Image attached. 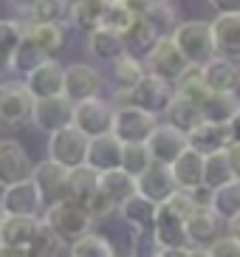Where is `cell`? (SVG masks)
<instances>
[{
	"instance_id": "22",
	"label": "cell",
	"mask_w": 240,
	"mask_h": 257,
	"mask_svg": "<svg viewBox=\"0 0 240 257\" xmlns=\"http://www.w3.org/2000/svg\"><path fill=\"white\" fill-rule=\"evenodd\" d=\"M85 167H90L93 173H110L122 167V142L116 136H96L88 142V156H85Z\"/></svg>"
},
{
	"instance_id": "15",
	"label": "cell",
	"mask_w": 240,
	"mask_h": 257,
	"mask_svg": "<svg viewBox=\"0 0 240 257\" xmlns=\"http://www.w3.org/2000/svg\"><path fill=\"white\" fill-rule=\"evenodd\" d=\"M203 85L212 93H237L240 91V65L229 57H212L206 65H201Z\"/></svg>"
},
{
	"instance_id": "49",
	"label": "cell",
	"mask_w": 240,
	"mask_h": 257,
	"mask_svg": "<svg viewBox=\"0 0 240 257\" xmlns=\"http://www.w3.org/2000/svg\"><path fill=\"white\" fill-rule=\"evenodd\" d=\"M226 133H229V144H240V107L234 110V116L226 121Z\"/></svg>"
},
{
	"instance_id": "50",
	"label": "cell",
	"mask_w": 240,
	"mask_h": 257,
	"mask_svg": "<svg viewBox=\"0 0 240 257\" xmlns=\"http://www.w3.org/2000/svg\"><path fill=\"white\" fill-rule=\"evenodd\" d=\"M226 156H229L232 175H234V178H240V144H229V147H226Z\"/></svg>"
},
{
	"instance_id": "3",
	"label": "cell",
	"mask_w": 240,
	"mask_h": 257,
	"mask_svg": "<svg viewBox=\"0 0 240 257\" xmlns=\"http://www.w3.org/2000/svg\"><path fill=\"white\" fill-rule=\"evenodd\" d=\"M170 40L175 43V48L181 51V57L189 65H206L212 57H218L215 51V40H212V29L206 20H184L175 26V31L170 34Z\"/></svg>"
},
{
	"instance_id": "42",
	"label": "cell",
	"mask_w": 240,
	"mask_h": 257,
	"mask_svg": "<svg viewBox=\"0 0 240 257\" xmlns=\"http://www.w3.org/2000/svg\"><path fill=\"white\" fill-rule=\"evenodd\" d=\"M136 17H139V15H136L133 9H128L122 0H113V3H107V9H105L102 26H105V29H110V31H116V34H125V31L133 26Z\"/></svg>"
},
{
	"instance_id": "52",
	"label": "cell",
	"mask_w": 240,
	"mask_h": 257,
	"mask_svg": "<svg viewBox=\"0 0 240 257\" xmlns=\"http://www.w3.org/2000/svg\"><path fill=\"white\" fill-rule=\"evenodd\" d=\"M0 257H31V251L17 246H0Z\"/></svg>"
},
{
	"instance_id": "6",
	"label": "cell",
	"mask_w": 240,
	"mask_h": 257,
	"mask_svg": "<svg viewBox=\"0 0 240 257\" xmlns=\"http://www.w3.org/2000/svg\"><path fill=\"white\" fill-rule=\"evenodd\" d=\"M43 209H45V201L31 178L0 189V215H9V218H40Z\"/></svg>"
},
{
	"instance_id": "13",
	"label": "cell",
	"mask_w": 240,
	"mask_h": 257,
	"mask_svg": "<svg viewBox=\"0 0 240 257\" xmlns=\"http://www.w3.org/2000/svg\"><path fill=\"white\" fill-rule=\"evenodd\" d=\"M144 147H147V153H150L153 164L170 167L181 156V153L187 150V136H184L181 130H175L173 124L158 121L156 130L150 133V139L144 142Z\"/></svg>"
},
{
	"instance_id": "31",
	"label": "cell",
	"mask_w": 240,
	"mask_h": 257,
	"mask_svg": "<svg viewBox=\"0 0 240 257\" xmlns=\"http://www.w3.org/2000/svg\"><path fill=\"white\" fill-rule=\"evenodd\" d=\"M206 206H209L223 223H229V220L237 218L240 215V178H232L229 184L212 189L209 192V204Z\"/></svg>"
},
{
	"instance_id": "35",
	"label": "cell",
	"mask_w": 240,
	"mask_h": 257,
	"mask_svg": "<svg viewBox=\"0 0 240 257\" xmlns=\"http://www.w3.org/2000/svg\"><path fill=\"white\" fill-rule=\"evenodd\" d=\"M167 124H173L175 130H181L187 136L189 130H195L198 124L203 121V113H201V105L189 102V99H181V96H173L170 107H167Z\"/></svg>"
},
{
	"instance_id": "54",
	"label": "cell",
	"mask_w": 240,
	"mask_h": 257,
	"mask_svg": "<svg viewBox=\"0 0 240 257\" xmlns=\"http://www.w3.org/2000/svg\"><path fill=\"white\" fill-rule=\"evenodd\" d=\"M184 257H209V251L201 249V246H187V249H184Z\"/></svg>"
},
{
	"instance_id": "41",
	"label": "cell",
	"mask_w": 240,
	"mask_h": 257,
	"mask_svg": "<svg viewBox=\"0 0 240 257\" xmlns=\"http://www.w3.org/2000/svg\"><path fill=\"white\" fill-rule=\"evenodd\" d=\"M23 40V20H0V68L9 65V57Z\"/></svg>"
},
{
	"instance_id": "5",
	"label": "cell",
	"mask_w": 240,
	"mask_h": 257,
	"mask_svg": "<svg viewBox=\"0 0 240 257\" xmlns=\"http://www.w3.org/2000/svg\"><path fill=\"white\" fill-rule=\"evenodd\" d=\"M113 102L102 96L85 99V102H76L74 105V116H71V124H74L85 139H96V136H107L113 124Z\"/></svg>"
},
{
	"instance_id": "34",
	"label": "cell",
	"mask_w": 240,
	"mask_h": 257,
	"mask_svg": "<svg viewBox=\"0 0 240 257\" xmlns=\"http://www.w3.org/2000/svg\"><path fill=\"white\" fill-rule=\"evenodd\" d=\"M139 17L156 31V37H170L178 26V15H175V6L170 0H153Z\"/></svg>"
},
{
	"instance_id": "9",
	"label": "cell",
	"mask_w": 240,
	"mask_h": 257,
	"mask_svg": "<svg viewBox=\"0 0 240 257\" xmlns=\"http://www.w3.org/2000/svg\"><path fill=\"white\" fill-rule=\"evenodd\" d=\"M31 107H34V96L29 93L23 79L0 85V124L20 127V124L31 121Z\"/></svg>"
},
{
	"instance_id": "29",
	"label": "cell",
	"mask_w": 240,
	"mask_h": 257,
	"mask_svg": "<svg viewBox=\"0 0 240 257\" xmlns=\"http://www.w3.org/2000/svg\"><path fill=\"white\" fill-rule=\"evenodd\" d=\"M88 51L93 60L99 62H116L125 54V43H122V34L99 26V29L88 31Z\"/></svg>"
},
{
	"instance_id": "30",
	"label": "cell",
	"mask_w": 240,
	"mask_h": 257,
	"mask_svg": "<svg viewBox=\"0 0 240 257\" xmlns=\"http://www.w3.org/2000/svg\"><path fill=\"white\" fill-rule=\"evenodd\" d=\"M156 212H158V204H153V201H147L144 195L133 192V195L119 206V218L125 220L130 229H153Z\"/></svg>"
},
{
	"instance_id": "32",
	"label": "cell",
	"mask_w": 240,
	"mask_h": 257,
	"mask_svg": "<svg viewBox=\"0 0 240 257\" xmlns=\"http://www.w3.org/2000/svg\"><path fill=\"white\" fill-rule=\"evenodd\" d=\"M107 3L105 0H76L68 6V23L79 31H93L102 26V17H105Z\"/></svg>"
},
{
	"instance_id": "4",
	"label": "cell",
	"mask_w": 240,
	"mask_h": 257,
	"mask_svg": "<svg viewBox=\"0 0 240 257\" xmlns=\"http://www.w3.org/2000/svg\"><path fill=\"white\" fill-rule=\"evenodd\" d=\"M173 96H175V91H173V85L170 82H164V79H158V76H153V74H144V79L136 85L133 91L113 93V99H116V105L113 107L133 105V107H139V110H144V113H150V116L158 119L161 113H167V107H170Z\"/></svg>"
},
{
	"instance_id": "56",
	"label": "cell",
	"mask_w": 240,
	"mask_h": 257,
	"mask_svg": "<svg viewBox=\"0 0 240 257\" xmlns=\"http://www.w3.org/2000/svg\"><path fill=\"white\" fill-rule=\"evenodd\" d=\"M158 257H184V249H181V251H161Z\"/></svg>"
},
{
	"instance_id": "40",
	"label": "cell",
	"mask_w": 240,
	"mask_h": 257,
	"mask_svg": "<svg viewBox=\"0 0 240 257\" xmlns=\"http://www.w3.org/2000/svg\"><path fill=\"white\" fill-rule=\"evenodd\" d=\"M175 96L181 99H189V102H195V105H203V99L209 96V88L203 85V76H201V68L198 65H189L184 74H181V79L173 85Z\"/></svg>"
},
{
	"instance_id": "16",
	"label": "cell",
	"mask_w": 240,
	"mask_h": 257,
	"mask_svg": "<svg viewBox=\"0 0 240 257\" xmlns=\"http://www.w3.org/2000/svg\"><path fill=\"white\" fill-rule=\"evenodd\" d=\"M184 223L187 220L175 215L167 204H158V212H156V223H153V234H156L158 246L164 251H181L187 249V232H184Z\"/></svg>"
},
{
	"instance_id": "7",
	"label": "cell",
	"mask_w": 240,
	"mask_h": 257,
	"mask_svg": "<svg viewBox=\"0 0 240 257\" xmlns=\"http://www.w3.org/2000/svg\"><path fill=\"white\" fill-rule=\"evenodd\" d=\"M158 119L150 113H144L133 105H122L113 110V124L110 136H116L122 144H144L150 139V133L156 130Z\"/></svg>"
},
{
	"instance_id": "17",
	"label": "cell",
	"mask_w": 240,
	"mask_h": 257,
	"mask_svg": "<svg viewBox=\"0 0 240 257\" xmlns=\"http://www.w3.org/2000/svg\"><path fill=\"white\" fill-rule=\"evenodd\" d=\"M26 88L34 99L62 96V82H65V65L57 60H45L40 68H34L26 79Z\"/></svg>"
},
{
	"instance_id": "43",
	"label": "cell",
	"mask_w": 240,
	"mask_h": 257,
	"mask_svg": "<svg viewBox=\"0 0 240 257\" xmlns=\"http://www.w3.org/2000/svg\"><path fill=\"white\" fill-rule=\"evenodd\" d=\"M153 164L150 153H147V147L144 144H122V170L128 175H142L147 167Z\"/></svg>"
},
{
	"instance_id": "51",
	"label": "cell",
	"mask_w": 240,
	"mask_h": 257,
	"mask_svg": "<svg viewBox=\"0 0 240 257\" xmlns=\"http://www.w3.org/2000/svg\"><path fill=\"white\" fill-rule=\"evenodd\" d=\"M9 3H12V9H17L20 15H26V17H29L31 12H34V6H37L40 0H9Z\"/></svg>"
},
{
	"instance_id": "38",
	"label": "cell",
	"mask_w": 240,
	"mask_h": 257,
	"mask_svg": "<svg viewBox=\"0 0 240 257\" xmlns=\"http://www.w3.org/2000/svg\"><path fill=\"white\" fill-rule=\"evenodd\" d=\"M234 175H232V167H229V156L226 150L220 153H212V156H203V189H218L223 184H229Z\"/></svg>"
},
{
	"instance_id": "37",
	"label": "cell",
	"mask_w": 240,
	"mask_h": 257,
	"mask_svg": "<svg viewBox=\"0 0 240 257\" xmlns=\"http://www.w3.org/2000/svg\"><path fill=\"white\" fill-rule=\"evenodd\" d=\"M240 107V99L237 93H212L203 99L201 105V113L203 121H215V124H226V121L234 116V110Z\"/></svg>"
},
{
	"instance_id": "18",
	"label": "cell",
	"mask_w": 240,
	"mask_h": 257,
	"mask_svg": "<svg viewBox=\"0 0 240 257\" xmlns=\"http://www.w3.org/2000/svg\"><path fill=\"white\" fill-rule=\"evenodd\" d=\"M31 181L37 184L45 206L57 204V201H65V181H68V170L65 167L43 159L40 164H34V170H31Z\"/></svg>"
},
{
	"instance_id": "48",
	"label": "cell",
	"mask_w": 240,
	"mask_h": 257,
	"mask_svg": "<svg viewBox=\"0 0 240 257\" xmlns=\"http://www.w3.org/2000/svg\"><path fill=\"white\" fill-rule=\"evenodd\" d=\"M218 15H240V0H206Z\"/></svg>"
},
{
	"instance_id": "47",
	"label": "cell",
	"mask_w": 240,
	"mask_h": 257,
	"mask_svg": "<svg viewBox=\"0 0 240 257\" xmlns=\"http://www.w3.org/2000/svg\"><path fill=\"white\" fill-rule=\"evenodd\" d=\"M209 257H240V240L232 237V234H220L215 243L206 246Z\"/></svg>"
},
{
	"instance_id": "58",
	"label": "cell",
	"mask_w": 240,
	"mask_h": 257,
	"mask_svg": "<svg viewBox=\"0 0 240 257\" xmlns=\"http://www.w3.org/2000/svg\"><path fill=\"white\" fill-rule=\"evenodd\" d=\"M116 257H130V254H116Z\"/></svg>"
},
{
	"instance_id": "57",
	"label": "cell",
	"mask_w": 240,
	"mask_h": 257,
	"mask_svg": "<svg viewBox=\"0 0 240 257\" xmlns=\"http://www.w3.org/2000/svg\"><path fill=\"white\" fill-rule=\"evenodd\" d=\"M65 3H68V6H71V3H76V0H65Z\"/></svg>"
},
{
	"instance_id": "10",
	"label": "cell",
	"mask_w": 240,
	"mask_h": 257,
	"mask_svg": "<svg viewBox=\"0 0 240 257\" xmlns=\"http://www.w3.org/2000/svg\"><path fill=\"white\" fill-rule=\"evenodd\" d=\"M144 68L147 74L164 79V82L175 85L181 79V74L189 68V62L181 57V51L175 48V43L170 37H158V43L153 46V51L144 57Z\"/></svg>"
},
{
	"instance_id": "53",
	"label": "cell",
	"mask_w": 240,
	"mask_h": 257,
	"mask_svg": "<svg viewBox=\"0 0 240 257\" xmlns=\"http://www.w3.org/2000/svg\"><path fill=\"white\" fill-rule=\"evenodd\" d=\"M122 3H125V6H128V9H133L136 15H142V12H144V9H147V6H150L153 0H122Z\"/></svg>"
},
{
	"instance_id": "1",
	"label": "cell",
	"mask_w": 240,
	"mask_h": 257,
	"mask_svg": "<svg viewBox=\"0 0 240 257\" xmlns=\"http://www.w3.org/2000/svg\"><path fill=\"white\" fill-rule=\"evenodd\" d=\"M40 218H43L45 229H48L57 240L68 243V246H71L74 240H79L82 234L93 232V226H96L93 215H90L85 206L74 204V201H57V204H48Z\"/></svg>"
},
{
	"instance_id": "45",
	"label": "cell",
	"mask_w": 240,
	"mask_h": 257,
	"mask_svg": "<svg viewBox=\"0 0 240 257\" xmlns=\"http://www.w3.org/2000/svg\"><path fill=\"white\" fill-rule=\"evenodd\" d=\"M161 251L153 229H130V257H158Z\"/></svg>"
},
{
	"instance_id": "24",
	"label": "cell",
	"mask_w": 240,
	"mask_h": 257,
	"mask_svg": "<svg viewBox=\"0 0 240 257\" xmlns=\"http://www.w3.org/2000/svg\"><path fill=\"white\" fill-rule=\"evenodd\" d=\"M218 57L240 60V15H218L209 23Z\"/></svg>"
},
{
	"instance_id": "14",
	"label": "cell",
	"mask_w": 240,
	"mask_h": 257,
	"mask_svg": "<svg viewBox=\"0 0 240 257\" xmlns=\"http://www.w3.org/2000/svg\"><path fill=\"white\" fill-rule=\"evenodd\" d=\"M74 116V105L65 96H48V99H34L31 107V124L43 133H57V130L68 127Z\"/></svg>"
},
{
	"instance_id": "28",
	"label": "cell",
	"mask_w": 240,
	"mask_h": 257,
	"mask_svg": "<svg viewBox=\"0 0 240 257\" xmlns=\"http://www.w3.org/2000/svg\"><path fill=\"white\" fill-rule=\"evenodd\" d=\"M147 68L142 60H136L130 54H122L116 62H110V79H113V93H128L144 79Z\"/></svg>"
},
{
	"instance_id": "27",
	"label": "cell",
	"mask_w": 240,
	"mask_h": 257,
	"mask_svg": "<svg viewBox=\"0 0 240 257\" xmlns=\"http://www.w3.org/2000/svg\"><path fill=\"white\" fill-rule=\"evenodd\" d=\"M23 37H29L45 57H51L65 46V29L62 23H29L23 20Z\"/></svg>"
},
{
	"instance_id": "55",
	"label": "cell",
	"mask_w": 240,
	"mask_h": 257,
	"mask_svg": "<svg viewBox=\"0 0 240 257\" xmlns=\"http://www.w3.org/2000/svg\"><path fill=\"white\" fill-rule=\"evenodd\" d=\"M226 226H229V234H232V237H237V240H240V215H237V218H234V220H229Z\"/></svg>"
},
{
	"instance_id": "2",
	"label": "cell",
	"mask_w": 240,
	"mask_h": 257,
	"mask_svg": "<svg viewBox=\"0 0 240 257\" xmlns=\"http://www.w3.org/2000/svg\"><path fill=\"white\" fill-rule=\"evenodd\" d=\"M136 192V178L128 175L125 170H110V173H99V184H96V195L90 201L88 212L93 215V220H105L110 215L119 212V206L128 201Z\"/></svg>"
},
{
	"instance_id": "20",
	"label": "cell",
	"mask_w": 240,
	"mask_h": 257,
	"mask_svg": "<svg viewBox=\"0 0 240 257\" xmlns=\"http://www.w3.org/2000/svg\"><path fill=\"white\" fill-rule=\"evenodd\" d=\"M220 226H223V220H220L209 206H198V209L187 218V223H184L187 243L189 246H201V249H206L209 243H215L220 237Z\"/></svg>"
},
{
	"instance_id": "23",
	"label": "cell",
	"mask_w": 240,
	"mask_h": 257,
	"mask_svg": "<svg viewBox=\"0 0 240 257\" xmlns=\"http://www.w3.org/2000/svg\"><path fill=\"white\" fill-rule=\"evenodd\" d=\"M170 175H173V181H175V189H184V192L201 189L203 187V156L187 147L170 164Z\"/></svg>"
},
{
	"instance_id": "39",
	"label": "cell",
	"mask_w": 240,
	"mask_h": 257,
	"mask_svg": "<svg viewBox=\"0 0 240 257\" xmlns=\"http://www.w3.org/2000/svg\"><path fill=\"white\" fill-rule=\"evenodd\" d=\"M68 257H116V249L105 234L88 232L68 246Z\"/></svg>"
},
{
	"instance_id": "33",
	"label": "cell",
	"mask_w": 240,
	"mask_h": 257,
	"mask_svg": "<svg viewBox=\"0 0 240 257\" xmlns=\"http://www.w3.org/2000/svg\"><path fill=\"white\" fill-rule=\"evenodd\" d=\"M122 43H125V54H130V57H136V60L144 62V57L153 51V46L158 43V37L142 17H136L133 26L122 34Z\"/></svg>"
},
{
	"instance_id": "8",
	"label": "cell",
	"mask_w": 240,
	"mask_h": 257,
	"mask_svg": "<svg viewBox=\"0 0 240 257\" xmlns=\"http://www.w3.org/2000/svg\"><path fill=\"white\" fill-rule=\"evenodd\" d=\"M88 142L74 124L57 130L48 136V156L45 159L54 161V164L65 167V170H74V167H82L85 164V156H88Z\"/></svg>"
},
{
	"instance_id": "21",
	"label": "cell",
	"mask_w": 240,
	"mask_h": 257,
	"mask_svg": "<svg viewBox=\"0 0 240 257\" xmlns=\"http://www.w3.org/2000/svg\"><path fill=\"white\" fill-rule=\"evenodd\" d=\"M136 192L144 195L153 204H164L167 198L175 192V181L170 175V167L150 164L142 175H136Z\"/></svg>"
},
{
	"instance_id": "46",
	"label": "cell",
	"mask_w": 240,
	"mask_h": 257,
	"mask_svg": "<svg viewBox=\"0 0 240 257\" xmlns=\"http://www.w3.org/2000/svg\"><path fill=\"white\" fill-rule=\"evenodd\" d=\"M62 246H65V243L57 240V237L45 229V223H43V232L37 234V240H34V246H31L29 251H31V257H54Z\"/></svg>"
},
{
	"instance_id": "19",
	"label": "cell",
	"mask_w": 240,
	"mask_h": 257,
	"mask_svg": "<svg viewBox=\"0 0 240 257\" xmlns=\"http://www.w3.org/2000/svg\"><path fill=\"white\" fill-rule=\"evenodd\" d=\"M40 232H43V218H9V215H0V246L31 249Z\"/></svg>"
},
{
	"instance_id": "11",
	"label": "cell",
	"mask_w": 240,
	"mask_h": 257,
	"mask_svg": "<svg viewBox=\"0 0 240 257\" xmlns=\"http://www.w3.org/2000/svg\"><path fill=\"white\" fill-rule=\"evenodd\" d=\"M102 74H99L93 65L88 62H74V65H65V82H62V96L76 105V102H85V99H93L102 93Z\"/></svg>"
},
{
	"instance_id": "36",
	"label": "cell",
	"mask_w": 240,
	"mask_h": 257,
	"mask_svg": "<svg viewBox=\"0 0 240 257\" xmlns=\"http://www.w3.org/2000/svg\"><path fill=\"white\" fill-rule=\"evenodd\" d=\"M45 60H51V57H45V54L40 51V48L34 46L29 37H23L20 46L15 48V54L9 57V65H6V68L12 71L15 76H23V79H26V76H29L34 68H40Z\"/></svg>"
},
{
	"instance_id": "25",
	"label": "cell",
	"mask_w": 240,
	"mask_h": 257,
	"mask_svg": "<svg viewBox=\"0 0 240 257\" xmlns=\"http://www.w3.org/2000/svg\"><path fill=\"white\" fill-rule=\"evenodd\" d=\"M187 147L201 153V156H212L229 147V133L226 124H215V121H201L195 130L187 133Z\"/></svg>"
},
{
	"instance_id": "12",
	"label": "cell",
	"mask_w": 240,
	"mask_h": 257,
	"mask_svg": "<svg viewBox=\"0 0 240 257\" xmlns=\"http://www.w3.org/2000/svg\"><path fill=\"white\" fill-rule=\"evenodd\" d=\"M34 161L17 139H0V189L12 187V184L29 181Z\"/></svg>"
},
{
	"instance_id": "44",
	"label": "cell",
	"mask_w": 240,
	"mask_h": 257,
	"mask_svg": "<svg viewBox=\"0 0 240 257\" xmlns=\"http://www.w3.org/2000/svg\"><path fill=\"white\" fill-rule=\"evenodd\" d=\"M26 20L29 23H62L68 20V3L65 0H40Z\"/></svg>"
},
{
	"instance_id": "26",
	"label": "cell",
	"mask_w": 240,
	"mask_h": 257,
	"mask_svg": "<svg viewBox=\"0 0 240 257\" xmlns=\"http://www.w3.org/2000/svg\"><path fill=\"white\" fill-rule=\"evenodd\" d=\"M96 184H99V173H93L90 167H74L68 170V181H65V201L85 206L88 209L93 195H96Z\"/></svg>"
}]
</instances>
